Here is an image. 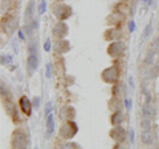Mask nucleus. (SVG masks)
<instances>
[{"mask_svg": "<svg viewBox=\"0 0 159 149\" xmlns=\"http://www.w3.org/2000/svg\"><path fill=\"white\" fill-rule=\"evenodd\" d=\"M52 11H53L54 16L57 17L58 21H65V20H68L73 15L72 7L68 6V4H64V3H56V4H53Z\"/></svg>", "mask_w": 159, "mask_h": 149, "instance_id": "f257e3e1", "label": "nucleus"}, {"mask_svg": "<svg viewBox=\"0 0 159 149\" xmlns=\"http://www.w3.org/2000/svg\"><path fill=\"white\" fill-rule=\"evenodd\" d=\"M12 148L13 149H27L28 145V137H27V133L24 132L23 130H16L12 133Z\"/></svg>", "mask_w": 159, "mask_h": 149, "instance_id": "f03ea898", "label": "nucleus"}, {"mask_svg": "<svg viewBox=\"0 0 159 149\" xmlns=\"http://www.w3.org/2000/svg\"><path fill=\"white\" fill-rule=\"evenodd\" d=\"M101 78L105 83L109 84H116L118 83V79H119V69L117 65L110 66V67H106L105 70L101 73Z\"/></svg>", "mask_w": 159, "mask_h": 149, "instance_id": "7ed1b4c3", "label": "nucleus"}, {"mask_svg": "<svg viewBox=\"0 0 159 149\" xmlns=\"http://www.w3.org/2000/svg\"><path fill=\"white\" fill-rule=\"evenodd\" d=\"M77 132H78V127L73 120H68L66 123L62 124L61 128H60V136L62 138H66V140L73 138L77 135Z\"/></svg>", "mask_w": 159, "mask_h": 149, "instance_id": "20e7f679", "label": "nucleus"}, {"mask_svg": "<svg viewBox=\"0 0 159 149\" xmlns=\"http://www.w3.org/2000/svg\"><path fill=\"white\" fill-rule=\"evenodd\" d=\"M17 27V19L13 15H6L2 17V31L3 33L11 34Z\"/></svg>", "mask_w": 159, "mask_h": 149, "instance_id": "39448f33", "label": "nucleus"}, {"mask_svg": "<svg viewBox=\"0 0 159 149\" xmlns=\"http://www.w3.org/2000/svg\"><path fill=\"white\" fill-rule=\"evenodd\" d=\"M123 50H125V42L118 40V41H113L110 42V45L107 46V54L111 58H118L122 56Z\"/></svg>", "mask_w": 159, "mask_h": 149, "instance_id": "423d86ee", "label": "nucleus"}, {"mask_svg": "<svg viewBox=\"0 0 159 149\" xmlns=\"http://www.w3.org/2000/svg\"><path fill=\"white\" fill-rule=\"evenodd\" d=\"M109 135H110V137L116 143H123L126 138V131H125V128H122L119 126H114L110 130V133H109Z\"/></svg>", "mask_w": 159, "mask_h": 149, "instance_id": "0eeeda50", "label": "nucleus"}, {"mask_svg": "<svg viewBox=\"0 0 159 149\" xmlns=\"http://www.w3.org/2000/svg\"><path fill=\"white\" fill-rule=\"evenodd\" d=\"M122 37V31L119 28H116V27H111L105 31V33H103V38L106 40V41H118V40H121Z\"/></svg>", "mask_w": 159, "mask_h": 149, "instance_id": "6e6552de", "label": "nucleus"}, {"mask_svg": "<svg viewBox=\"0 0 159 149\" xmlns=\"http://www.w3.org/2000/svg\"><path fill=\"white\" fill-rule=\"evenodd\" d=\"M125 20V15L121 13V12H117V11H113L110 15L107 16L106 21L107 24H110L111 27H116V28H119V25L123 23Z\"/></svg>", "mask_w": 159, "mask_h": 149, "instance_id": "1a4fd4ad", "label": "nucleus"}, {"mask_svg": "<svg viewBox=\"0 0 159 149\" xmlns=\"http://www.w3.org/2000/svg\"><path fill=\"white\" fill-rule=\"evenodd\" d=\"M53 36H56L58 40L60 38H65L66 37V34L69 33V28L68 25L64 21H58L56 25L53 27Z\"/></svg>", "mask_w": 159, "mask_h": 149, "instance_id": "9d476101", "label": "nucleus"}, {"mask_svg": "<svg viewBox=\"0 0 159 149\" xmlns=\"http://www.w3.org/2000/svg\"><path fill=\"white\" fill-rule=\"evenodd\" d=\"M53 49L57 54H65V53H68L69 50H70V44H69L68 40L60 38V40H57V42L54 44Z\"/></svg>", "mask_w": 159, "mask_h": 149, "instance_id": "9b49d317", "label": "nucleus"}, {"mask_svg": "<svg viewBox=\"0 0 159 149\" xmlns=\"http://www.w3.org/2000/svg\"><path fill=\"white\" fill-rule=\"evenodd\" d=\"M19 106H20V108H21V111L25 113L27 116H29L31 115V112H32V103H31V100L27 98V96H21L19 99Z\"/></svg>", "mask_w": 159, "mask_h": 149, "instance_id": "f8f14e48", "label": "nucleus"}, {"mask_svg": "<svg viewBox=\"0 0 159 149\" xmlns=\"http://www.w3.org/2000/svg\"><path fill=\"white\" fill-rule=\"evenodd\" d=\"M60 117L61 119H68V120H73L76 117V110L72 106H65L60 110Z\"/></svg>", "mask_w": 159, "mask_h": 149, "instance_id": "ddd939ff", "label": "nucleus"}, {"mask_svg": "<svg viewBox=\"0 0 159 149\" xmlns=\"http://www.w3.org/2000/svg\"><path fill=\"white\" fill-rule=\"evenodd\" d=\"M39 66V58L34 53H31L28 57V61H27V67H28V71H29V75H32L34 73V70L37 69Z\"/></svg>", "mask_w": 159, "mask_h": 149, "instance_id": "4468645a", "label": "nucleus"}, {"mask_svg": "<svg viewBox=\"0 0 159 149\" xmlns=\"http://www.w3.org/2000/svg\"><path fill=\"white\" fill-rule=\"evenodd\" d=\"M33 15H34V2L31 0V2L28 3V6L25 8V16H24V20H25V23H29V21H33Z\"/></svg>", "mask_w": 159, "mask_h": 149, "instance_id": "2eb2a0df", "label": "nucleus"}, {"mask_svg": "<svg viewBox=\"0 0 159 149\" xmlns=\"http://www.w3.org/2000/svg\"><path fill=\"white\" fill-rule=\"evenodd\" d=\"M123 121V112L121 110H118V111H114L111 113V116H110V123H111V126H119Z\"/></svg>", "mask_w": 159, "mask_h": 149, "instance_id": "dca6fc26", "label": "nucleus"}, {"mask_svg": "<svg viewBox=\"0 0 159 149\" xmlns=\"http://www.w3.org/2000/svg\"><path fill=\"white\" fill-rule=\"evenodd\" d=\"M54 132V117L52 113L47 115V137L49 138Z\"/></svg>", "mask_w": 159, "mask_h": 149, "instance_id": "f3484780", "label": "nucleus"}, {"mask_svg": "<svg viewBox=\"0 0 159 149\" xmlns=\"http://www.w3.org/2000/svg\"><path fill=\"white\" fill-rule=\"evenodd\" d=\"M141 140L143 144H146V145H150V144L154 143V133L151 130L148 131H142V135H141Z\"/></svg>", "mask_w": 159, "mask_h": 149, "instance_id": "a211bd4d", "label": "nucleus"}, {"mask_svg": "<svg viewBox=\"0 0 159 149\" xmlns=\"http://www.w3.org/2000/svg\"><path fill=\"white\" fill-rule=\"evenodd\" d=\"M121 104H122L121 99H119L118 96H113L110 100H109V108L113 110V111H118L119 107H121Z\"/></svg>", "mask_w": 159, "mask_h": 149, "instance_id": "6ab92c4d", "label": "nucleus"}, {"mask_svg": "<svg viewBox=\"0 0 159 149\" xmlns=\"http://www.w3.org/2000/svg\"><path fill=\"white\" fill-rule=\"evenodd\" d=\"M142 112H143V115H145L146 117H152L154 116V108L148 102H146L142 106Z\"/></svg>", "mask_w": 159, "mask_h": 149, "instance_id": "aec40b11", "label": "nucleus"}, {"mask_svg": "<svg viewBox=\"0 0 159 149\" xmlns=\"http://www.w3.org/2000/svg\"><path fill=\"white\" fill-rule=\"evenodd\" d=\"M111 91H113V95L114 96H121L123 95V92H125V88H123L122 86V83H116V84H113V88H111Z\"/></svg>", "mask_w": 159, "mask_h": 149, "instance_id": "412c9836", "label": "nucleus"}, {"mask_svg": "<svg viewBox=\"0 0 159 149\" xmlns=\"http://www.w3.org/2000/svg\"><path fill=\"white\" fill-rule=\"evenodd\" d=\"M114 11L117 12H121L123 15H126V12L129 11V6H127V2H119L114 6Z\"/></svg>", "mask_w": 159, "mask_h": 149, "instance_id": "4be33fe9", "label": "nucleus"}, {"mask_svg": "<svg viewBox=\"0 0 159 149\" xmlns=\"http://www.w3.org/2000/svg\"><path fill=\"white\" fill-rule=\"evenodd\" d=\"M141 128L142 131H148L152 128V121H151V117H145L143 120L141 121Z\"/></svg>", "mask_w": 159, "mask_h": 149, "instance_id": "5701e85b", "label": "nucleus"}, {"mask_svg": "<svg viewBox=\"0 0 159 149\" xmlns=\"http://www.w3.org/2000/svg\"><path fill=\"white\" fill-rule=\"evenodd\" d=\"M61 149H81V147L76 143H65L64 145L61 147Z\"/></svg>", "mask_w": 159, "mask_h": 149, "instance_id": "b1692460", "label": "nucleus"}, {"mask_svg": "<svg viewBox=\"0 0 159 149\" xmlns=\"http://www.w3.org/2000/svg\"><path fill=\"white\" fill-rule=\"evenodd\" d=\"M11 7V0H2V11L7 12Z\"/></svg>", "mask_w": 159, "mask_h": 149, "instance_id": "393cba45", "label": "nucleus"}, {"mask_svg": "<svg viewBox=\"0 0 159 149\" xmlns=\"http://www.w3.org/2000/svg\"><path fill=\"white\" fill-rule=\"evenodd\" d=\"M45 7H47V3H45V0H41L39 4V13L40 15H43L44 12H45Z\"/></svg>", "mask_w": 159, "mask_h": 149, "instance_id": "a878e982", "label": "nucleus"}, {"mask_svg": "<svg viewBox=\"0 0 159 149\" xmlns=\"http://www.w3.org/2000/svg\"><path fill=\"white\" fill-rule=\"evenodd\" d=\"M2 63H3V65L12 63V57L11 56H2Z\"/></svg>", "mask_w": 159, "mask_h": 149, "instance_id": "bb28decb", "label": "nucleus"}, {"mask_svg": "<svg viewBox=\"0 0 159 149\" xmlns=\"http://www.w3.org/2000/svg\"><path fill=\"white\" fill-rule=\"evenodd\" d=\"M45 75H47V78L52 77V65H51V63H48V65H47V74H45Z\"/></svg>", "mask_w": 159, "mask_h": 149, "instance_id": "cd10ccee", "label": "nucleus"}, {"mask_svg": "<svg viewBox=\"0 0 159 149\" xmlns=\"http://www.w3.org/2000/svg\"><path fill=\"white\" fill-rule=\"evenodd\" d=\"M44 50H45V52L51 50V40H49V38L45 41V44H44Z\"/></svg>", "mask_w": 159, "mask_h": 149, "instance_id": "c85d7f7f", "label": "nucleus"}, {"mask_svg": "<svg viewBox=\"0 0 159 149\" xmlns=\"http://www.w3.org/2000/svg\"><path fill=\"white\" fill-rule=\"evenodd\" d=\"M39 104H40V98H39V96H34V98H33V102H32V106L36 107V108H39Z\"/></svg>", "mask_w": 159, "mask_h": 149, "instance_id": "c756f323", "label": "nucleus"}, {"mask_svg": "<svg viewBox=\"0 0 159 149\" xmlns=\"http://www.w3.org/2000/svg\"><path fill=\"white\" fill-rule=\"evenodd\" d=\"M113 149H126V148H125V147H123V145H122V143H117V144H116V145H114V147H113Z\"/></svg>", "mask_w": 159, "mask_h": 149, "instance_id": "7c9ffc66", "label": "nucleus"}, {"mask_svg": "<svg viewBox=\"0 0 159 149\" xmlns=\"http://www.w3.org/2000/svg\"><path fill=\"white\" fill-rule=\"evenodd\" d=\"M134 28H135V24H134V21H130V23H129V31L133 32Z\"/></svg>", "mask_w": 159, "mask_h": 149, "instance_id": "2f4dec72", "label": "nucleus"}, {"mask_svg": "<svg viewBox=\"0 0 159 149\" xmlns=\"http://www.w3.org/2000/svg\"><path fill=\"white\" fill-rule=\"evenodd\" d=\"M51 110H52V103H48L47 104V115L51 113Z\"/></svg>", "mask_w": 159, "mask_h": 149, "instance_id": "473e14b6", "label": "nucleus"}, {"mask_svg": "<svg viewBox=\"0 0 159 149\" xmlns=\"http://www.w3.org/2000/svg\"><path fill=\"white\" fill-rule=\"evenodd\" d=\"M150 29H151V25H147L146 28V31H145V37H147L148 34H150Z\"/></svg>", "mask_w": 159, "mask_h": 149, "instance_id": "72a5a7b5", "label": "nucleus"}, {"mask_svg": "<svg viewBox=\"0 0 159 149\" xmlns=\"http://www.w3.org/2000/svg\"><path fill=\"white\" fill-rule=\"evenodd\" d=\"M19 36H20V38H21V40L24 38V33H23V31H20V32H19Z\"/></svg>", "mask_w": 159, "mask_h": 149, "instance_id": "f704fd0d", "label": "nucleus"}, {"mask_svg": "<svg viewBox=\"0 0 159 149\" xmlns=\"http://www.w3.org/2000/svg\"><path fill=\"white\" fill-rule=\"evenodd\" d=\"M130 136H131V137H130V138H131V141H134V132H133V131L130 132Z\"/></svg>", "mask_w": 159, "mask_h": 149, "instance_id": "c9c22d12", "label": "nucleus"}, {"mask_svg": "<svg viewBox=\"0 0 159 149\" xmlns=\"http://www.w3.org/2000/svg\"><path fill=\"white\" fill-rule=\"evenodd\" d=\"M123 2H129V0H123Z\"/></svg>", "mask_w": 159, "mask_h": 149, "instance_id": "e433bc0d", "label": "nucleus"}, {"mask_svg": "<svg viewBox=\"0 0 159 149\" xmlns=\"http://www.w3.org/2000/svg\"><path fill=\"white\" fill-rule=\"evenodd\" d=\"M157 40H158V41H159V36H158V38H157Z\"/></svg>", "mask_w": 159, "mask_h": 149, "instance_id": "4c0bfd02", "label": "nucleus"}]
</instances>
